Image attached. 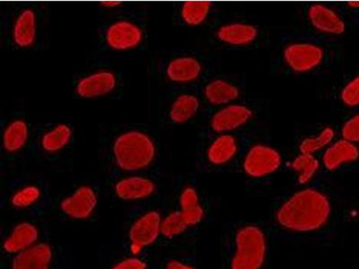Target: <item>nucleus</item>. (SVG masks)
<instances>
[{"label": "nucleus", "instance_id": "obj_30", "mask_svg": "<svg viewBox=\"0 0 359 269\" xmlns=\"http://www.w3.org/2000/svg\"><path fill=\"white\" fill-rule=\"evenodd\" d=\"M341 97L343 104L348 107L359 105V75L343 88Z\"/></svg>", "mask_w": 359, "mask_h": 269}, {"label": "nucleus", "instance_id": "obj_14", "mask_svg": "<svg viewBox=\"0 0 359 269\" xmlns=\"http://www.w3.org/2000/svg\"><path fill=\"white\" fill-rule=\"evenodd\" d=\"M161 212L156 209H149L140 214L130 226L128 242L133 254L147 248L155 242L160 235L162 224Z\"/></svg>", "mask_w": 359, "mask_h": 269}, {"label": "nucleus", "instance_id": "obj_16", "mask_svg": "<svg viewBox=\"0 0 359 269\" xmlns=\"http://www.w3.org/2000/svg\"><path fill=\"white\" fill-rule=\"evenodd\" d=\"M285 60L296 72L310 71L319 66L323 59V51L319 46L310 43L292 44L284 51Z\"/></svg>", "mask_w": 359, "mask_h": 269}, {"label": "nucleus", "instance_id": "obj_12", "mask_svg": "<svg viewBox=\"0 0 359 269\" xmlns=\"http://www.w3.org/2000/svg\"><path fill=\"white\" fill-rule=\"evenodd\" d=\"M168 90L157 104L159 120L168 125L187 123L200 110V99L194 92L182 91L180 88Z\"/></svg>", "mask_w": 359, "mask_h": 269}, {"label": "nucleus", "instance_id": "obj_6", "mask_svg": "<svg viewBox=\"0 0 359 269\" xmlns=\"http://www.w3.org/2000/svg\"><path fill=\"white\" fill-rule=\"evenodd\" d=\"M73 96L79 100H121L125 74L107 57H95L73 75Z\"/></svg>", "mask_w": 359, "mask_h": 269}, {"label": "nucleus", "instance_id": "obj_27", "mask_svg": "<svg viewBox=\"0 0 359 269\" xmlns=\"http://www.w3.org/2000/svg\"><path fill=\"white\" fill-rule=\"evenodd\" d=\"M187 233H194L185 223L178 209L172 211L162 221L160 235L168 241H174Z\"/></svg>", "mask_w": 359, "mask_h": 269}, {"label": "nucleus", "instance_id": "obj_24", "mask_svg": "<svg viewBox=\"0 0 359 269\" xmlns=\"http://www.w3.org/2000/svg\"><path fill=\"white\" fill-rule=\"evenodd\" d=\"M217 39L231 45H246L258 36L256 27L249 25L233 24L222 27L216 33Z\"/></svg>", "mask_w": 359, "mask_h": 269}, {"label": "nucleus", "instance_id": "obj_17", "mask_svg": "<svg viewBox=\"0 0 359 269\" xmlns=\"http://www.w3.org/2000/svg\"><path fill=\"white\" fill-rule=\"evenodd\" d=\"M177 209L185 223L194 233L206 217V209L197 188L194 186H186L180 191Z\"/></svg>", "mask_w": 359, "mask_h": 269}, {"label": "nucleus", "instance_id": "obj_8", "mask_svg": "<svg viewBox=\"0 0 359 269\" xmlns=\"http://www.w3.org/2000/svg\"><path fill=\"white\" fill-rule=\"evenodd\" d=\"M203 63L191 53H175L157 55L150 60L147 74L156 85L181 88L198 81L203 73Z\"/></svg>", "mask_w": 359, "mask_h": 269}, {"label": "nucleus", "instance_id": "obj_19", "mask_svg": "<svg viewBox=\"0 0 359 269\" xmlns=\"http://www.w3.org/2000/svg\"><path fill=\"white\" fill-rule=\"evenodd\" d=\"M210 9L211 5L208 2L176 3L172 19L179 27H198L206 21Z\"/></svg>", "mask_w": 359, "mask_h": 269}, {"label": "nucleus", "instance_id": "obj_23", "mask_svg": "<svg viewBox=\"0 0 359 269\" xmlns=\"http://www.w3.org/2000/svg\"><path fill=\"white\" fill-rule=\"evenodd\" d=\"M359 157L358 147L347 140H341L327 150L323 163L328 171H335L345 163L357 161Z\"/></svg>", "mask_w": 359, "mask_h": 269}, {"label": "nucleus", "instance_id": "obj_28", "mask_svg": "<svg viewBox=\"0 0 359 269\" xmlns=\"http://www.w3.org/2000/svg\"><path fill=\"white\" fill-rule=\"evenodd\" d=\"M292 168L298 174L297 181L301 185L307 184L318 171L319 162L312 155H301L297 157Z\"/></svg>", "mask_w": 359, "mask_h": 269}, {"label": "nucleus", "instance_id": "obj_7", "mask_svg": "<svg viewBox=\"0 0 359 269\" xmlns=\"http://www.w3.org/2000/svg\"><path fill=\"white\" fill-rule=\"evenodd\" d=\"M75 143V127L70 121H41L35 124L27 158L36 163L55 165L72 155Z\"/></svg>", "mask_w": 359, "mask_h": 269}, {"label": "nucleus", "instance_id": "obj_11", "mask_svg": "<svg viewBox=\"0 0 359 269\" xmlns=\"http://www.w3.org/2000/svg\"><path fill=\"white\" fill-rule=\"evenodd\" d=\"M108 184L115 198L126 202L150 200L159 191L158 174H111Z\"/></svg>", "mask_w": 359, "mask_h": 269}, {"label": "nucleus", "instance_id": "obj_29", "mask_svg": "<svg viewBox=\"0 0 359 269\" xmlns=\"http://www.w3.org/2000/svg\"><path fill=\"white\" fill-rule=\"evenodd\" d=\"M334 137V132L330 127H327L320 133L319 137L314 139H307L301 144L300 150L304 155H311L314 152L318 151L323 147L328 145Z\"/></svg>", "mask_w": 359, "mask_h": 269}, {"label": "nucleus", "instance_id": "obj_1", "mask_svg": "<svg viewBox=\"0 0 359 269\" xmlns=\"http://www.w3.org/2000/svg\"><path fill=\"white\" fill-rule=\"evenodd\" d=\"M267 222L274 241L323 245L334 239L339 210L326 191L306 188L276 202Z\"/></svg>", "mask_w": 359, "mask_h": 269}, {"label": "nucleus", "instance_id": "obj_18", "mask_svg": "<svg viewBox=\"0 0 359 269\" xmlns=\"http://www.w3.org/2000/svg\"><path fill=\"white\" fill-rule=\"evenodd\" d=\"M51 259L50 246L39 242L15 255L12 259L11 269H50Z\"/></svg>", "mask_w": 359, "mask_h": 269}, {"label": "nucleus", "instance_id": "obj_21", "mask_svg": "<svg viewBox=\"0 0 359 269\" xmlns=\"http://www.w3.org/2000/svg\"><path fill=\"white\" fill-rule=\"evenodd\" d=\"M39 232L30 223H21L13 229L11 235L3 243V249L9 255H18L32 246L36 244Z\"/></svg>", "mask_w": 359, "mask_h": 269}, {"label": "nucleus", "instance_id": "obj_3", "mask_svg": "<svg viewBox=\"0 0 359 269\" xmlns=\"http://www.w3.org/2000/svg\"><path fill=\"white\" fill-rule=\"evenodd\" d=\"M273 241L266 221H229L219 235L220 269H269Z\"/></svg>", "mask_w": 359, "mask_h": 269}, {"label": "nucleus", "instance_id": "obj_31", "mask_svg": "<svg viewBox=\"0 0 359 269\" xmlns=\"http://www.w3.org/2000/svg\"><path fill=\"white\" fill-rule=\"evenodd\" d=\"M162 269H198V261L192 255L178 256L165 261Z\"/></svg>", "mask_w": 359, "mask_h": 269}, {"label": "nucleus", "instance_id": "obj_26", "mask_svg": "<svg viewBox=\"0 0 359 269\" xmlns=\"http://www.w3.org/2000/svg\"><path fill=\"white\" fill-rule=\"evenodd\" d=\"M204 96L208 104H226L238 98L239 90L224 80H215L205 88Z\"/></svg>", "mask_w": 359, "mask_h": 269}, {"label": "nucleus", "instance_id": "obj_32", "mask_svg": "<svg viewBox=\"0 0 359 269\" xmlns=\"http://www.w3.org/2000/svg\"><path fill=\"white\" fill-rule=\"evenodd\" d=\"M342 136L349 142L359 143V114L345 123L342 129Z\"/></svg>", "mask_w": 359, "mask_h": 269}, {"label": "nucleus", "instance_id": "obj_15", "mask_svg": "<svg viewBox=\"0 0 359 269\" xmlns=\"http://www.w3.org/2000/svg\"><path fill=\"white\" fill-rule=\"evenodd\" d=\"M281 163V156L276 150L269 146H256L247 155L243 169L247 175L262 178L278 171Z\"/></svg>", "mask_w": 359, "mask_h": 269}, {"label": "nucleus", "instance_id": "obj_10", "mask_svg": "<svg viewBox=\"0 0 359 269\" xmlns=\"http://www.w3.org/2000/svg\"><path fill=\"white\" fill-rule=\"evenodd\" d=\"M2 201L18 212H36L49 203V184L43 175H22L9 182Z\"/></svg>", "mask_w": 359, "mask_h": 269}, {"label": "nucleus", "instance_id": "obj_5", "mask_svg": "<svg viewBox=\"0 0 359 269\" xmlns=\"http://www.w3.org/2000/svg\"><path fill=\"white\" fill-rule=\"evenodd\" d=\"M97 47L105 53H133L147 49L149 29L147 11L128 5L120 11L101 14Z\"/></svg>", "mask_w": 359, "mask_h": 269}, {"label": "nucleus", "instance_id": "obj_9", "mask_svg": "<svg viewBox=\"0 0 359 269\" xmlns=\"http://www.w3.org/2000/svg\"><path fill=\"white\" fill-rule=\"evenodd\" d=\"M35 125L24 106L13 109L1 118V167L27 158Z\"/></svg>", "mask_w": 359, "mask_h": 269}, {"label": "nucleus", "instance_id": "obj_2", "mask_svg": "<svg viewBox=\"0 0 359 269\" xmlns=\"http://www.w3.org/2000/svg\"><path fill=\"white\" fill-rule=\"evenodd\" d=\"M97 152L111 174H159L162 159L160 131L146 123H102Z\"/></svg>", "mask_w": 359, "mask_h": 269}, {"label": "nucleus", "instance_id": "obj_13", "mask_svg": "<svg viewBox=\"0 0 359 269\" xmlns=\"http://www.w3.org/2000/svg\"><path fill=\"white\" fill-rule=\"evenodd\" d=\"M99 202L98 188L95 185L82 184L74 188L60 201V208L70 219H86L91 216Z\"/></svg>", "mask_w": 359, "mask_h": 269}, {"label": "nucleus", "instance_id": "obj_25", "mask_svg": "<svg viewBox=\"0 0 359 269\" xmlns=\"http://www.w3.org/2000/svg\"><path fill=\"white\" fill-rule=\"evenodd\" d=\"M237 152L235 139L229 134L217 137L208 147L206 158L211 165L219 166L229 162Z\"/></svg>", "mask_w": 359, "mask_h": 269}, {"label": "nucleus", "instance_id": "obj_34", "mask_svg": "<svg viewBox=\"0 0 359 269\" xmlns=\"http://www.w3.org/2000/svg\"><path fill=\"white\" fill-rule=\"evenodd\" d=\"M326 269H335V268H326Z\"/></svg>", "mask_w": 359, "mask_h": 269}, {"label": "nucleus", "instance_id": "obj_22", "mask_svg": "<svg viewBox=\"0 0 359 269\" xmlns=\"http://www.w3.org/2000/svg\"><path fill=\"white\" fill-rule=\"evenodd\" d=\"M309 18L314 27L325 33L341 34L345 32V22L334 11L325 6H311Z\"/></svg>", "mask_w": 359, "mask_h": 269}, {"label": "nucleus", "instance_id": "obj_20", "mask_svg": "<svg viewBox=\"0 0 359 269\" xmlns=\"http://www.w3.org/2000/svg\"><path fill=\"white\" fill-rule=\"evenodd\" d=\"M252 114V111L245 106L232 105L214 115L211 120V129L219 133L238 129L249 120Z\"/></svg>", "mask_w": 359, "mask_h": 269}, {"label": "nucleus", "instance_id": "obj_4", "mask_svg": "<svg viewBox=\"0 0 359 269\" xmlns=\"http://www.w3.org/2000/svg\"><path fill=\"white\" fill-rule=\"evenodd\" d=\"M50 13L40 3L5 6L0 18V40L5 49L15 53L45 50L50 43Z\"/></svg>", "mask_w": 359, "mask_h": 269}, {"label": "nucleus", "instance_id": "obj_33", "mask_svg": "<svg viewBox=\"0 0 359 269\" xmlns=\"http://www.w3.org/2000/svg\"><path fill=\"white\" fill-rule=\"evenodd\" d=\"M147 264L145 259L139 257L125 258L115 263L110 269H147Z\"/></svg>", "mask_w": 359, "mask_h": 269}]
</instances>
